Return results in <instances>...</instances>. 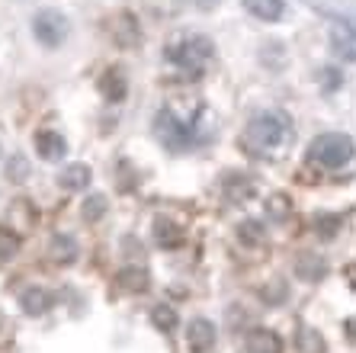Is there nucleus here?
<instances>
[{"label": "nucleus", "mask_w": 356, "mask_h": 353, "mask_svg": "<svg viewBox=\"0 0 356 353\" xmlns=\"http://www.w3.org/2000/svg\"><path fill=\"white\" fill-rule=\"evenodd\" d=\"M244 141H248L254 151H264V155H276L292 141V119L280 109H266L257 113L244 129Z\"/></svg>", "instance_id": "nucleus-1"}, {"label": "nucleus", "mask_w": 356, "mask_h": 353, "mask_svg": "<svg viewBox=\"0 0 356 353\" xmlns=\"http://www.w3.org/2000/svg\"><path fill=\"white\" fill-rule=\"evenodd\" d=\"M164 55H167V61L177 65L180 71L199 74V71L216 58V45H212V39L202 33H177V36H170Z\"/></svg>", "instance_id": "nucleus-2"}, {"label": "nucleus", "mask_w": 356, "mask_h": 353, "mask_svg": "<svg viewBox=\"0 0 356 353\" xmlns=\"http://www.w3.org/2000/svg\"><path fill=\"white\" fill-rule=\"evenodd\" d=\"M356 155V145L347 132H324L312 141L308 148V164L321 167V171H340L347 167Z\"/></svg>", "instance_id": "nucleus-3"}, {"label": "nucleus", "mask_w": 356, "mask_h": 353, "mask_svg": "<svg viewBox=\"0 0 356 353\" xmlns=\"http://www.w3.org/2000/svg\"><path fill=\"white\" fill-rule=\"evenodd\" d=\"M33 33L42 45H61L67 39V19L61 17L58 10H42L39 17L33 19Z\"/></svg>", "instance_id": "nucleus-4"}, {"label": "nucleus", "mask_w": 356, "mask_h": 353, "mask_svg": "<svg viewBox=\"0 0 356 353\" xmlns=\"http://www.w3.org/2000/svg\"><path fill=\"white\" fill-rule=\"evenodd\" d=\"M186 344L196 353L212 350V347H216V324L206 318H193L190 324H186Z\"/></svg>", "instance_id": "nucleus-5"}, {"label": "nucleus", "mask_w": 356, "mask_h": 353, "mask_svg": "<svg viewBox=\"0 0 356 353\" xmlns=\"http://www.w3.org/2000/svg\"><path fill=\"white\" fill-rule=\"evenodd\" d=\"M244 10H248L254 19H264V23H280L286 7H282V0H241Z\"/></svg>", "instance_id": "nucleus-6"}, {"label": "nucleus", "mask_w": 356, "mask_h": 353, "mask_svg": "<svg viewBox=\"0 0 356 353\" xmlns=\"http://www.w3.org/2000/svg\"><path fill=\"white\" fill-rule=\"evenodd\" d=\"M331 49L337 52L343 61H356V33L350 26H334L331 29Z\"/></svg>", "instance_id": "nucleus-7"}, {"label": "nucleus", "mask_w": 356, "mask_h": 353, "mask_svg": "<svg viewBox=\"0 0 356 353\" xmlns=\"http://www.w3.org/2000/svg\"><path fill=\"white\" fill-rule=\"evenodd\" d=\"M35 151L45 161H61L65 157V139H61L58 132H39L35 135Z\"/></svg>", "instance_id": "nucleus-8"}, {"label": "nucleus", "mask_w": 356, "mask_h": 353, "mask_svg": "<svg viewBox=\"0 0 356 353\" xmlns=\"http://www.w3.org/2000/svg\"><path fill=\"white\" fill-rule=\"evenodd\" d=\"M248 350L250 353H280L282 350V340L266 328H254L248 334Z\"/></svg>", "instance_id": "nucleus-9"}, {"label": "nucleus", "mask_w": 356, "mask_h": 353, "mask_svg": "<svg viewBox=\"0 0 356 353\" xmlns=\"http://www.w3.org/2000/svg\"><path fill=\"white\" fill-rule=\"evenodd\" d=\"M58 183L65 189H83L87 183H90V167H87V164L65 167V171H61V177H58Z\"/></svg>", "instance_id": "nucleus-10"}, {"label": "nucleus", "mask_w": 356, "mask_h": 353, "mask_svg": "<svg viewBox=\"0 0 356 353\" xmlns=\"http://www.w3.org/2000/svg\"><path fill=\"white\" fill-rule=\"evenodd\" d=\"M154 235H158L161 247H177L180 244V228H174L167 219H158V222H154Z\"/></svg>", "instance_id": "nucleus-11"}, {"label": "nucleus", "mask_w": 356, "mask_h": 353, "mask_svg": "<svg viewBox=\"0 0 356 353\" xmlns=\"http://www.w3.org/2000/svg\"><path fill=\"white\" fill-rule=\"evenodd\" d=\"M17 247H19L17 235H13V231H7V228H0V263L10 260V257L17 254Z\"/></svg>", "instance_id": "nucleus-12"}, {"label": "nucleus", "mask_w": 356, "mask_h": 353, "mask_svg": "<svg viewBox=\"0 0 356 353\" xmlns=\"http://www.w3.org/2000/svg\"><path fill=\"white\" fill-rule=\"evenodd\" d=\"M51 244H55V247H51V254L58 257V260H61V263H67V260H74V254H77V247H74V241H71V238H55V241H51Z\"/></svg>", "instance_id": "nucleus-13"}, {"label": "nucleus", "mask_w": 356, "mask_h": 353, "mask_svg": "<svg viewBox=\"0 0 356 353\" xmlns=\"http://www.w3.org/2000/svg\"><path fill=\"white\" fill-rule=\"evenodd\" d=\"M23 305H26V312L39 315L42 308L49 305V299H45V292H39V289H33V292H26V296H23Z\"/></svg>", "instance_id": "nucleus-14"}, {"label": "nucleus", "mask_w": 356, "mask_h": 353, "mask_svg": "<svg viewBox=\"0 0 356 353\" xmlns=\"http://www.w3.org/2000/svg\"><path fill=\"white\" fill-rule=\"evenodd\" d=\"M154 324H158V328H164V331H174V324H177L174 308H167V305L154 308Z\"/></svg>", "instance_id": "nucleus-15"}, {"label": "nucleus", "mask_w": 356, "mask_h": 353, "mask_svg": "<svg viewBox=\"0 0 356 353\" xmlns=\"http://www.w3.org/2000/svg\"><path fill=\"white\" fill-rule=\"evenodd\" d=\"M99 212H103V199H93V203H87V219H97Z\"/></svg>", "instance_id": "nucleus-16"}, {"label": "nucleus", "mask_w": 356, "mask_h": 353, "mask_svg": "<svg viewBox=\"0 0 356 353\" xmlns=\"http://www.w3.org/2000/svg\"><path fill=\"white\" fill-rule=\"evenodd\" d=\"M347 334H350V340L356 344V318H350V321H347Z\"/></svg>", "instance_id": "nucleus-17"}, {"label": "nucleus", "mask_w": 356, "mask_h": 353, "mask_svg": "<svg viewBox=\"0 0 356 353\" xmlns=\"http://www.w3.org/2000/svg\"><path fill=\"white\" fill-rule=\"evenodd\" d=\"M193 3H196V7H216L218 0H193Z\"/></svg>", "instance_id": "nucleus-18"}]
</instances>
